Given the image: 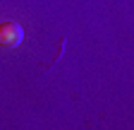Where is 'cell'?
I'll use <instances>...</instances> for the list:
<instances>
[{"mask_svg":"<svg viewBox=\"0 0 134 130\" xmlns=\"http://www.w3.org/2000/svg\"><path fill=\"white\" fill-rule=\"evenodd\" d=\"M24 41V29L17 22H0V46L14 48Z\"/></svg>","mask_w":134,"mask_h":130,"instance_id":"6da1fadb","label":"cell"}]
</instances>
